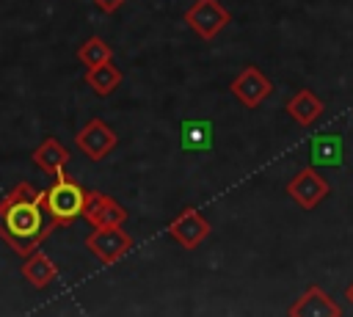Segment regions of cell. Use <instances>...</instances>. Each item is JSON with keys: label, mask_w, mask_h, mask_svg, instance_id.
I'll return each instance as SVG.
<instances>
[{"label": "cell", "mask_w": 353, "mask_h": 317, "mask_svg": "<svg viewBox=\"0 0 353 317\" xmlns=\"http://www.w3.org/2000/svg\"><path fill=\"white\" fill-rule=\"evenodd\" d=\"M41 190L30 182H17L0 198V240L19 256L36 251L58 226L52 221L44 223Z\"/></svg>", "instance_id": "cell-1"}, {"label": "cell", "mask_w": 353, "mask_h": 317, "mask_svg": "<svg viewBox=\"0 0 353 317\" xmlns=\"http://www.w3.org/2000/svg\"><path fill=\"white\" fill-rule=\"evenodd\" d=\"M85 196H88V187H83L66 171H61L41 190V207H44L47 218L61 229V226H72L77 218H83Z\"/></svg>", "instance_id": "cell-2"}, {"label": "cell", "mask_w": 353, "mask_h": 317, "mask_svg": "<svg viewBox=\"0 0 353 317\" xmlns=\"http://www.w3.org/2000/svg\"><path fill=\"white\" fill-rule=\"evenodd\" d=\"M229 22L232 14L221 0H193L185 11V25L204 41H212Z\"/></svg>", "instance_id": "cell-3"}, {"label": "cell", "mask_w": 353, "mask_h": 317, "mask_svg": "<svg viewBox=\"0 0 353 317\" xmlns=\"http://www.w3.org/2000/svg\"><path fill=\"white\" fill-rule=\"evenodd\" d=\"M85 248L102 265H116L132 251V237L121 226H94V232L85 234Z\"/></svg>", "instance_id": "cell-4"}, {"label": "cell", "mask_w": 353, "mask_h": 317, "mask_svg": "<svg viewBox=\"0 0 353 317\" xmlns=\"http://www.w3.org/2000/svg\"><path fill=\"white\" fill-rule=\"evenodd\" d=\"M116 143H119V135H116V132L110 130V124L102 121V119H88V121L77 130V135H74L77 152L85 154L91 163L105 160V157L116 149Z\"/></svg>", "instance_id": "cell-5"}, {"label": "cell", "mask_w": 353, "mask_h": 317, "mask_svg": "<svg viewBox=\"0 0 353 317\" xmlns=\"http://www.w3.org/2000/svg\"><path fill=\"white\" fill-rule=\"evenodd\" d=\"M331 193V185L314 165H303L290 182H287V196L301 207V209H314L325 196Z\"/></svg>", "instance_id": "cell-6"}, {"label": "cell", "mask_w": 353, "mask_h": 317, "mask_svg": "<svg viewBox=\"0 0 353 317\" xmlns=\"http://www.w3.org/2000/svg\"><path fill=\"white\" fill-rule=\"evenodd\" d=\"M229 91H232V96L243 108L254 110V108H259L273 94V83H270V77L259 66H245L243 72H237V77H232Z\"/></svg>", "instance_id": "cell-7"}, {"label": "cell", "mask_w": 353, "mask_h": 317, "mask_svg": "<svg viewBox=\"0 0 353 317\" xmlns=\"http://www.w3.org/2000/svg\"><path fill=\"white\" fill-rule=\"evenodd\" d=\"M210 232H212L210 221H207L196 207H185V209L168 223V237H171L176 245H182L185 251L199 248V245L210 237Z\"/></svg>", "instance_id": "cell-8"}, {"label": "cell", "mask_w": 353, "mask_h": 317, "mask_svg": "<svg viewBox=\"0 0 353 317\" xmlns=\"http://www.w3.org/2000/svg\"><path fill=\"white\" fill-rule=\"evenodd\" d=\"M83 218L91 223V229L94 226H124V221L130 218V212L113 196L99 193V190H88L85 207H83Z\"/></svg>", "instance_id": "cell-9"}, {"label": "cell", "mask_w": 353, "mask_h": 317, "mask_svg": "<svg viewBox=\"0 0 353 317\" xmlns=\"http://www.w3.org/2000/svg\"><path fill=\"white\" fill-rule=\"evenodd\" d=\"M292 317H339L342 309L334 303V298L320 287H306V292L290 306Z\"/></svg>", "instance_id": "cell-10"}, {"label": "cell", "mask_w": 353, "mask_h": 317, "mask_svg": "<svg viewBox=\"0 0 353 317\" xmlns=\"http://www.w3.org/2000/svg\"><path fill=\"white\" fill-rule=\"evenodd\" d=\"M69 149L55 138V135H47L33 152H30V160H33V165L41 171V174H47V176H55V174H61V171H66V165H69Z\"/></svg>", "instance_id": "cell-11"}, {"label": "cell", "mask_w": 353, "mask_h": 317, "mask_svg": "<svg viewBox=\"0 0 353 317\" xmlns=\"http://www.w3.org/2000/svg\"><path fill=\"white\" fill-rule=\"evenodd\" d=\"M284 110H287V116H290L295 124H301V127H309V124H314V121L323 116L325 105H323V99H320L314 91H309V88H301V91H295V94L287 99Z\"/></svg>", "instance_id": "cell-12"}, {"label": "cell", "mask_w": 353, "mask_h": 317, "mask_svg": "<svg viewBox=\"0 0 353 317\" xmlns=\"http://www.w3.org/2000/svg\"><path fill=\"white\" fill-rule=\"evenodd\" d=\"M179 149L182 152H210L212 149V121L210 119H185L179 124Z\"/></svg>", "instance_id": "cell-13"}, {"label": "cell", "mask_w": 353, "mask_h": 317, "mask_svg": "<svg viewBox=\"0 0 353 317\" xmlns=\"http://www.w3.org/2000/svg\"><path fill=\"white\" fill-rule=\"evenodd\" d=\"M309 157H312V165H342L345 160V141L342 135L336 132H325V135H314L312 143H309Z\"/></svg>", "instance_id": "cell-14"}, {"label": "cell", "mask_w": 353, "mask_h": 317, "mask_svg": "<svg viewBox=\"0 0 353 317\" xmlns=\"http://www.w3.org/2000/svg\"><path fill=\"white\" fill-rule=\"evenodd\" d=\"M83 80H85V85H88L94 94H99V96H110V94L121 85L124 74H121V69H119L113 61H105V63L88 66Z\"/></svg>", "instance_id": "cell-15"}, {"label": "cell", "mask_w": 353, "mask_h": 317, "mask_svg": "<svg viewBox=\"0 0 353 317\" xmlns=\"http://www.w3.org/2000/svg\"><path fill=\"white\" fill-rule=\"evenodd\" d=\"M22 276L28 278V284H33L36 289H44L55 281L58 276V265L47 256V254H39V251H30L25 259H22Z\"/></svg>", "instance_id": "cell-16"}, {"label": "cell", "mask_w": 353, "mask_h": 317, "mask_svg": "<svg viewBox=\"0 0 353 317\" xmlns=\"http://www.w3.org/2000/svg\"><path fill=\"white\" fill-rule=\"evenodd\" d=\"M77 61L88 69V66H97V63L113 61V50H110L99 36H91V39H85V41L77 47Z\"/></svg>", "instance_id": "cell-17"}, {"label": "cell", "mask_w": 353, "mask_h": 317, "mask_svg": "<svg viewBox=\"0 0 353 317\" xmlns=\"http://www.w3.org/2000/svg\"><path fill=\"white\" fill-rule=\"evenodd\" d=\"M91 3H94V6H97L102 14H116V11H119V8H121L127 0H91Z\"/></svg>", "instance_id": "cell-18"}, {"label": "cell", "mask_w": 353, "mask_h": 317, "mask_svg": "<svg viewBox=\"0 0 353 317\" xmlns=\"http://www.w3.org/2000/svg\"><path fill=\"white\" fill-rule=\"evenodd\" d=\"M345 298H347V303H350V306H353V281H350V284H347V289H345Z\"/></svg>", "instance_id": "cell-19"}]
</instances>
